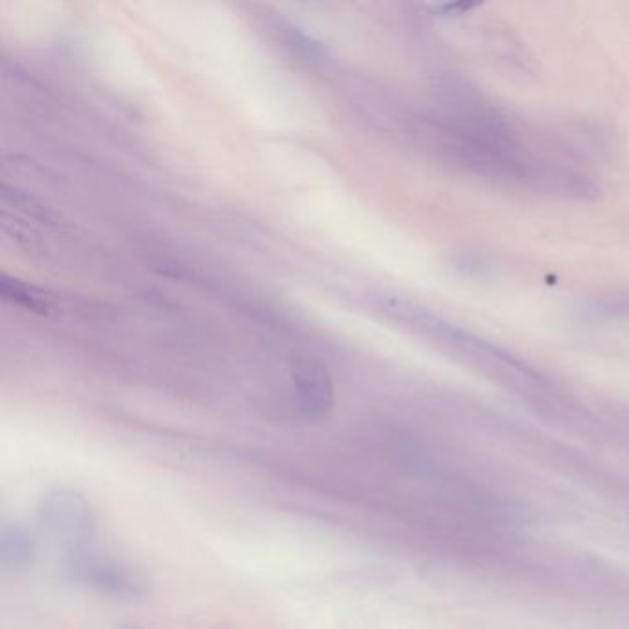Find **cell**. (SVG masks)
<instances>
[{
  "label": "cell",
  "mask_w": 629,
  "mask_h": 629,
  "mask_svg": "<svg viewBox=\"0 0 629 629\" xmlns=\"http://www.w3.org/2000/svg\"><path fill=\"white\" fill-rule=\"evenodd\" d=\"M37 528L52 545L60 546L67 556L87 552L96 534L93 504L80 491L52 489L45 493L36 510Z\"/></svg>",
  "instance_id": "cell-1"
},
{
  "label": "cell",
  "mask_w": 629,
  "mask_h": 629,
  "mask_svg": "<svg viewBox=\"0 0 629 629\" xmlns=\"http://www.w3.org/2000/svg\"><path fill=\"white\" fill-rule=\"evenodd\" d=\"M63 572L69 582L113 600H143L150 593V583L139 570L91 552L67 556Z\"/></svg>",
  "instance_id": "cell-2"
},
{
  "label": "cell",
  "mask_w": 629,
  "mask_h": 629,
  "mask_svg": "<svg viewBox=\"0 0 629 629\" xmlns=\"http://www.w3.org/2000/svg\"><path fill=\"white\" fill-rule=\"evenodd\" d=\"M290 377L299 414L309 421L329 417L334 408V384L327 366L318 358H297Z\"/></svg>",
  "instance_id": "cell-3"
},
{
  "label": "cell",
  "mask_w": 629,
  "mask_h": 629,
  "mask_svg": "<svg viewBox=\"0 0 629 629\" xmlns=\"http://www.w3.org/2000/svg\"><path fill=\"white\" fill-rule=\"evenodd\" d=\"M37 545L34 535L23 524L4 521L0 524V570L6 576L23 574L34 565Z\"/></svg>",
  "instance_id": "cell-4"
},
{
  "label": "cell",
  "mask_w": 629,
  "mask_h": 629,
  "mask_svg": "<svg viewBox=\"0 0 629 629\" xmlns=\"http://www.w3.org/2000/svg\"><path fill=\"white\" fill-rule=\"evenodd\" d=\"M2 294H4L6 299H12L13 303L23 305L28 310H37V312H45L47 310V303L41 297L36 296L32 288H28L23 283L4 279L2 281Z\"/></svg>",
  "instance_id": "cell-5"
},
{
  "label": "cell",
  "mask_w": 629,
  "mask_h": 629,
  "mask_svg": "<svg viewBox=\"0 0 629 629\" xmlns=\"http://www.w3.org/2000/svg\"><path fill=\"white\" fill-rule=\"evenodd\" d=\"M124 629H141V628H135V626H131V628H124Z\"/></svg>",
  "instance_id": "cell-6"
}]
</instances>
